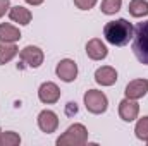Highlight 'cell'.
<instances>
[{
    "label": "cell",
    "instance_id": "cell-1",
    "mask_svg": "<svg viewBox=\"0 0 148 146\" xmlns=\"http://www.w3.org/2000/svg\"><path fill=\"white\" fill-rule=\"evenodd\" d=\"M134 35V28L127 19H115L110 21L103 26V36L105 40L115 45V46H124L131 41V38Z\"/></svg>",
    "mask_w": 148,
    "mask_h": 146
},
{
    "label": "cell",
    "instance_id": "cell-2",
    "mask_svg": "<svg viewBox=\"0 0 148 146\" xmlns=\"http://www.w3.org/2000/svg\"><path fill=\"white\" fill-rule=\"evenodd\" d=\"M133 52L141 64L148 65V21L138 23L133 35Z\"/></svg>",
    "mask_w": 148,
    "mask_h": 146
},
{
    "label": "cell",
    "instance_id": "cell-3",
    "mask_svg": "<svg viewBox=\"0 0 148 146\" xmlns=\"http://www.w3.org/2000/svg\"><path fill=\"white\" fill-rule=\"evenodd\" d=\"M88 141V129L83 124H73L59 139V146H83Z\"/></svg>",
    "mask_w": 148,
    "mask_h": 146
},
{
    "label": "cell",
    "instance_id": "cell-4",
    "mask_svg": "<svg viewBox=\"0 0 148 146\" xmlns=\"http://www.w3.org/2000/svg\"><path fill=\"white\" fill-rule=\"evenodd\" d=\"M84 107H86L88 112L98 115V113H103L107 110L109 100H107V96L102 91H98V89H88L84 93Z\"/></svg>",
    "mask_w": 148,
    "mask_h": 146
},
{
    "label": "cell",
    "instance_id": "cell-5",
    "mask_svg": "<svg viewBox=\"0 0 148 146\" xmlns=\"http://www.w3.org/2000/svg\"><path fill=\"white\" fill-rule=\"evenodd\" d=\"M19 59H21V62H23L26 67L38 69V67L43 64V59H45V55H43V52H41L38 46L28 45V46H24V48L21 50V53H19Z\"/></svg>",
    "mask_w": 148,
    "mask_h": 146
},
{
    "label": "cell",
    "instance_id": "cell-6",
    "mask_svg": "<svg viewBox=\"0 0 148 146\" xmlns=\"http://www.w3.org/2000/svg\"><path fill=\"white\" fill-rule=\"evenodd\" d=\"M38 98H40V102H43V103H47V105L57 103L59 98H60V89H59V86H57L55 83L47 81V83H43V84L40 86V89H38Z\"/></svg>",
    "mask_w": 148,
    "mask_h": 146
},
{
    "label": "cell",
    "instance_id": "cell-7",
    "mask_svg": "<svg viewBox=\"0 0 148 146\" xmlns=\"http://www.w3.org/2000/svg\"><path fill=\"white\" fill-rule=\"evenodd\" d=\"M38 127L43 132H47V134L55 132L57 127H59V117H57V113L52 112V110H41L38 113Z\"/></svg>",
    "mask_w": 148,
    "mask_h": 146
},
{
    "label": "cell",
    "instance_id": "cell-8",
    "mask_svg": "<svg viewBox=\"0 0 148 146\" xmlns=\"http://www.w3.org/2000/svg\"><path fill=\"white\" fill-rule=\"evenodd\" d=\"M57 76L64 81V83H73L77 76V65L76 62L71 59H64L57 64V69H55Z\"/></svg>",
    "mask_w": 148,
    "mask_h": 146
},
{
    "label": "cell",
    "instance_id": "cell-9",
    "mask_svg": "<svg viewBox=\"0 0 148 146\" xmlns=\"http://www.w3.org/2000/svg\"><path fill=\"white\" fill-rule=\"evenodd\" d=\"M140 113V105L136 103V100L131 98H124L119 103V115L124 122H133Z\"/></svg>",
    "mask_w": 148,
    "mask_h": 146
},
{
    "label": "cell",
    "instance_id": "cell-10",
    "mask_svg": "<svg viewBox=\"0 0 148 146\" xmlns=\"http://www.w3.org/2000/svg\"><path fill=\"white\" fill-rule=\"evenodd\" d=\"M148 91V81L147 79H134L131 83H127L126 86V98H131V100H140L147 95Z\"/></svg>",
    "mask_w": 148,
    "mask_h": 146
},
{
    "label": "cell",
    "instance_id": "cell-11",
    "mask_svg": "<svg viewBox=\"0 0 148 146\" xmlns=\"http://www.w3.org/2000/svg\"><path fill=\"white\" fill-rule=\"evenodd\" d=\"M86 53H88V57L91 60H103L107 57L109 50H107V46H105V43L102 40L93 38V40H90L86 43Z\"/></svg>",
    "mask_w": 148,
    "mask_h": 146
},
{
    "label": "cell",
    "instance_id": "cell-12",
    "mask_svg": "<svg viewBox=\"0 0 148 146\" xmlns=\"http://www.w3.org/2000/svg\"><path fill=\"white\" fill-rule=\"evenodd\" d=\"M95 81L98 83V84H102V86H112V84H115V81H117V71L110 67V65H103V67H100V69H97V72H95Z\"/></svg>",
    "mask_w": 148,
    "mask_h": 146
},
{
    "label": "cell",
    "instance_id": "cell-13",
    "mask_svg": "<svg viewBox=\"0 0 148 146\" xmlns=\"http://www.w3.org/2000/svg\"><path fill=\"white\" fill-rule=\"evenodd\" d=\"M9 17H10L14 23H17V24L26 26V24L31 23V17H33V16H31L29 9L21 7V5H16V7H10V10H9Z\"/></svg>",
    "mask_w": 148,
    "mask_h": 146
},
{
    "label": "cell",
    "instance_id": "cell-14",
    "mask_svg": "<svg viewBox=\"0 0 148 146\" xmlns=\"http://www.w3.org/2000/svg\"><path fill=\"white\" fill-rule=\"evenodd\" d=\"M17 40H21V31L12 26V24H0V41H5V43H16Z\"/></svg>",
    "mask_w": 148,
    "mask_h": 146
},
{
    "label": "cell",
    "instance_id": "cell-15",
    "mask_svg": "<svg viewBox=\"0 0 148 146\" xmlns=\"http://www.w3.org/2000/svg\"><path fill=\"white\" fill-rule=\"evenodd\" d=\"M17 53H19V48H17L14 43H5V41H2V43H0V65L10 62Z\"/></svg>",
    "mask_w": 148,
    "mask_h": 146
},
{
    "label": "cell",
    "instance_id": "cell-16",
    "mask_svg": "<svg viewBox=\"0 0 148 146\" xmlns=\"http://www.w3.org/2000/svg\"><path fill=\"white\" fill-rule=\"evenodd\" d=\"M127 10L133 17H145L148 16V2L147 0H131Z\"/></svg>",
    "mask_w": 148,
    "mask_h": 146
},
{
    "label": "cell",
    "instance_id": "cell-17",
    "mask_svg": "<svg viewBox=\"0 0 148 146\" xmlns=\"http://www.w3.org/2000/svg\"><path fill=\"white\" fill-rule=\"evenodd\" d=\"M21 143V136L14 131H0V146H17Z\"/></svg>",
    "mask_w": 148,
    "mask_h": 146
},
{
    "label": "cell",
    "instance_id": "cell-18",
    "mask_svg": "<svg viewBox=\"0 0 148 146\" xmlns=\"http://www.w3.org/2000/svg\"><path fill=\"white\" fill-rule=\"evenodd\" d=\"M134 132H136V138L141 139V141H147L148 139V115L147 117H141L134 127Z\"/></svg>",
    "mask_w": 148,
    "mask_h": 146
},
{
    "label": "cell",
    "instance_id": "cell-19",
    "mask_svg": "<svg viewBox=\"0 0 148 146\" xmlns=\"http://www.w3.org/2000/svg\"><path fill=\"white\" fill-rule=\"evenodd\" d=\"M121 5H122V0H103L102 2V12L107 16H112V14L121 10Z\"/></svg>",
    "mask_w": 148,
    "mask_h": 146
},
{
    "label": "cell",
    "instance_id": "cell-20",
    "mask_svg": "<svg viewBox=\"0 0 148 146\" xmlns=\"http://www.w3.org/2000/svg\"><path fill=\"white\" fill-rule=\"evenodd\" d=\"M74 3H76V7L81 9V10H90V9L95 7L97 0H74Z\"/></svg>",
    "mask_w": 148,
    "mask_h": 146
},
{
    "label": "cell",
    "instance_id": "cell-21",
    "mask_svg": "<svg viewBox=\"0 0 148 146\" xmlns=\"http://www.w3.org/2000/svg\"><path fill=\"white\" fill-rule=\"evenodd\" d=\"M10 9V3H9V0H0V17H3L5 16V12Z\"/></svg>",
    "mask_w": 148,
    "mask_h": 146
},
{
    "label": "cell",
    "instance_id": "cell-22",
    "mask_svg": "<svg viewBox=\"0 0 148 146\" xmlns=\"http://www.w3.org/2000/svg\"><path fill=\"white\" fill-rule=\"evenodd\" d=\"M76 112H77V105L73 103V102L67 103V113H76Z\"/></svg>",
    "mask_w": 148,
    "mask_h": 146
},
{
    "label": "cell",
    "instance_id": "cell-23",
    "mask_svg": "<svg viewBox=\"0 0 148 146\" xmlns=\"http://www.w3.org/2000/svg\"><path fill=\"white\" fill-rule=\"evenodd\" d=\"M29 5H40V3H43V0H26Z\"/></svg>",
    "mask_w": 148,
    "mask_h": 146
},
{
    "label": "cell",
    "instance_id": "cell-24",
    "mask_svg": "<svg viewBox=\"0 0 148 146\" xmlns=\"http://www.w3.org/2000/svg\"><path fill=\"white\" fill-rule=\"evenodd\" d=\"M147 145H148V139H147Z\"/></svg>",
    "mask_w": 148,
    "mask_h": 146
}]
</instances>
